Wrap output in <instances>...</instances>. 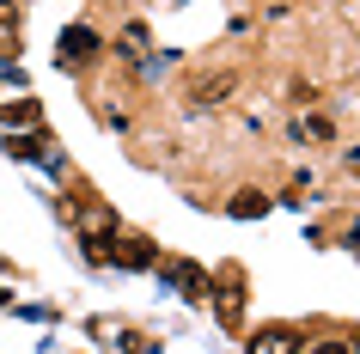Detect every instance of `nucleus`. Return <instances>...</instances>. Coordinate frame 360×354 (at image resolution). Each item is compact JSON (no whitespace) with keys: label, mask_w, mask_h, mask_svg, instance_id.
<instances>
[{"label":"nucleus","mask_w":360,"mask_h":354,"mask_svg":"<svg viewBox=\"0 0 360 354\" xmlns=\"http://www.w3.org/2000/svg\"><path fill=\"white\" fill-rule=\"evenodd\" d=\"M165 281L177 287V293H190V299H202V293H208V275H202L195 263H165Z\"/></svg>","instance_id":"3"},{"label":"nucleus","mask_w":360,"mask_h":354,"mask_svg":"<svg viewBox=\"0 0 360 354\" xmlns=\"http://www.w3.org/2000/svg\"><path fill=\"white\" fill-rule=\"evenodd\" d=\"M220 317L238 324V275H226V293H220Z\"/></svg>","instance_id":"9"},{"label":"nucleus","mask_w":360,"mask_h":354,"mask_svg":"<svg viewBox=\"0 0 360 354\" xmlns=\"http://www.w3.org/2000/svg\"><path fill=\"white\" fill-rule=\"evenodd\" d=\"M0 116H6V129H37V122H43V116H37V104H31V98H19V104H6V110H0Z\"/></svg>","instance_id":"6"},{"label":"nucleus","mask_w":360,"mask_h":354,"mask_svg":"<svg viewBox=\"0 0 360 354\" xmlns=\"http://www.w3.org/2000/svg\"><path fill=\"white\" fill-rule=\"evenodd\" d=\"M116 56H122V61H141V56H147V31H141V25H129V31H122V49H116Z\"/></svg>","instance_id":"7"},{"label":"nucleus","mask_w":360,"mask_h":354,"mask_svg":"<svg viewBox=\"0 0 360 354\" xmlns=\"http://www.w3.org/2000/svg\"><path fill=\"white\" fill-rule=\"evenodd\" d=\"M250 354H300V330H287V324H269V330L250 336Z\"/></svg>","instance_id":"2"},{"label":"nucleus","mask_w":360,"mask_h":354,"mask_svg":"<svg viewBox=\"0 0 360 354\" xmlns=\"http://www.w3.org/2000/svg\"><path fill=\"white\" fill-rule=\"evenodd\" d=\"M348 348H354V354H360V336H354V342H348Z\"/></svg>","instance_id":"13"},{"label":"nucleus","mask_w":360,"mask_h":354,"mask_svg":"<svg viewBox=\"0 0 360 354\" xmlns=\"http://www.w3.org/2000/svg\"><path fill=\"white\" fill-rule=\"evenodd\" d=\"M318 354H354V348H348V342H323Z\"/></svg>","instance_id":"12"},{"label":"nucleus","mask_w":360,"mask_h":354,"mask_svg":"<svg viewBox=\"0 0 360 354\" xmlns=\"http://www.w3.org/2000/svg\"><path fill=\"white\" fill-rule=\"evenodd\" d=\"M110 257L122 263V269H147V263H153V244H147V239H116Z\"/></svg>","instance_id":"4"},{"label":"nucleus","mask_w":360,"mask_h":354,"mask_svg":"<svg viewBox=\"0 0 360 354\" xmlns=\"http://www.w3.org/2000/svg\"><path fill=\"white\" fill-rule=\"evenodd\" d=\"M263 196H238V202H232V214H238V220H250V214H263Z\"/></svg>","instance_id":"10"},{"label":"nucleus","mask_w":360,"mask_h":354,"mask_svg":"<svg viewBox=\"0 0 360 354\" xmlns=\"http://www.w3.org/2000/svg\"><path fill=\"white\" fill-rule=\"evenodd\" d=\"M92 56H98V37L86 25H68L56 37V61H68V68H79V61H92Z\"/></svg>","instance_id":"1"},{"label":"nucleus","mask_w":360,"mask_h":354,"mask_svg":"<svg viewBox=\"0 0 360 354\" xmlns=\"http://www.w3.org/2000/svg\"><path fill=\"white\" fill-rule=\"evenodd\" d=\"M342 244H348V251H360V220L348 226V239H342Z\"/></svg>","instance_id":"11"},{"label":"nucleus","mask_w":360,"mask_h":354,"mask_svg":"<svg viewBox=\"0 0 360 354\" xmlns=\"http://www.w3.org/2000/svg\"><path fill=\"white\" fill-rule=\"evenodd\" d=\"M293 134H311V141H330V116H300V122H293Z\"/></svg>","instance_id":"8"},{"label":"nucleus","mask_w":360,"mask_h":354,"mask_svg":"<svg viewBox=\"0 0 360 354\" xmlns=\"http://www.w3.org/2000/svg\"><path fill=\"white\" fill-rule=\"evenodd\" d=\"M226 92H232V74H214V80H202V86H190L195 104H220Z\"/></svg>","instance_id":"5"}]
</instances>
